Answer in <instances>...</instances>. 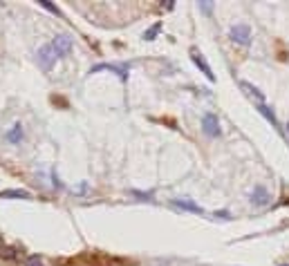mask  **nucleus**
Masks as SVG:
<instances>
[{"label":"nucleus","mask_w":289,"mask_h":266,"mask_svg":"<svg viewBox=\"0 0 289 266\" xmlns=\"http://www.w3.org/2000/svg\"><path fill=\"white\" fill-rule=\"evenodd\" d=\"M97 72H112V74H117L121 83H128L130 63H99V65H94V67H90L88 74H97Z\"/></svg>","instance_id":"1"},{"label":"nucleus","mask_w":289,"mask_h":266,"mask_svg":"<svg viewBox=\"0 0 289 266\" xmlns=\"http://www.w3.org/2000/svg\"><path fill=\"white\" fill-rule=\"evenodd\" d=\"M56 61H59V54L52 47V43L43 45V47L38 49V54H36V63H38V67L43 69V72H49V69L54 67Z\"/></svg>","instance_id":"2"},{"label":"nucleus","mask_w":289,"mask_h":266,"mask_svg":"<svg viewBox=\"0 0 289 266\" xmlns=\"http://www.w3.org/2000/svg\"><path fill=\"white\" fill-rule=\"evenodd\" d=\"M229 38L233 40V43H238V45H242V47H249L251 45V27L247 23H238V25H233V27L229 29Z\"/></svg>","instance_id":"3"},{"label":"nucleus","mask_w":289,"mask_h":266,"mask_svg":"<svg viewBox=\"0 0 289 266\" xmlns=\"http://www.w3.org/2000/svg\"><path fill=\"white\" fill-rule=\"evenodd\" d=\"M202 132H204L209 139H217L220 136V119H217V114H213V112H204L202 114Z\"/></svg>","instance_id":"4"},{"label":"nucleus","mask_w":289,"mask_h":266,"mask_svg":"<svg viewBox=\"0 0 289 266\" xmlns=\"http://www.w3.org/2000/svg\"><path fill=\"white\" fill-rule=\"evenodd\" d=\"M191 61L195 63V67L200 69L202 74H204L206 78L211 83H216V74H213V69H211V65L206 63V58H204V54L200 52V49H195V47H191Z\"/></svg>","instance_id":"5"},{"label":"nucleus","mask_w":289,"mask_h":266,"mask_svg":"<svg viewBox=\"0 0 289 266\" xmlns=\"http://www.w3.org/2000/svg\"><path fill=\"white\" fill-rule=\"evenodd\" d=\"M49 43H52V47L56 49V54H59V58H65V56H70V52H72V47H74L72 38H70V36H65V34H59V36H54V38L49 40Z\"/></svg>","instance_id":"6"},{"label":"nucleus","mask_w":289,"mask_h":266,"mask_svg":"<svg viewBox=\"0 0 289 266\" xmlns=\"http://www.w3.org/2000/svg\"><path fill=\"white\" fill-rule=\"evenodd\" d=\"M173 206H175L177 210H184V213H193V215H204V208H202L200 203H195L193 199H188V197H177V199H173Z\"/></svg>","instance_id":"7"},{"label":"nucleus","mask_w":289,"mask_h":266,"mask_svg":"<svg viewBox=\"0 0 289 266\" xmlns=\"http://www.w3.org/2000/svg\"><path fill=\"white\" fill-rule=\"evenodd\" d=\"M249 201L253 203L255 208H262V206H267V203L271 201V195H269V190L265 188V186H253V190H251V195H249Z\"/></svg>","instance_id":"8"},{"label":"nucleus","mask_w":289,"mask_h":266,"mask_svg":"<svg viewBox=\"0 0 289 266\" xmlns=\"http://www.w3.org/2000/svg\"><path fill=\"white\" fill-rule=\"evenodd\" d=\"M23 139H25V132H23V126H20V123H14V126L5 132V141H9V143H14V145H18Z\"/></svg>","instance_id":"9"},{"label":"nucleus","mask_w":289,"mask_h":266,"mask_svg":"<svg viewBox=\"0 0 289 266\" xmlns=\"http://www.w3.org/2000/svg\"><path fill=\"white\" fill-rule=\"evenodd\" d=\"M255 107H258V112L267 119V123H271V128L280 130V123H278V119H276V114H274V110H271V107H267L265 103H255Z\"/></svg>","instance_id":"10"},{"label":"nucleus","mask_w":289,"mask_h":266,"mask_svg":"<svg viewBox=\"0 0 289 266\" xmlns=\"http://www.w3.org/2000/svg\"><path fill=\"white\" fill-rule=\"evenodd\" d=\"M0 199H32V193L23 188H9V190H0Z\"/></svg>","instance_id":"11"},{"label":"nucleus","mask_w":289,"mask_h":266,"mask_svg":"<svg viewBox=\"0 0 289 266\" xmlns=\"http://www.w3.org/2000/svg\"><path fill=\"white\" fill-rule=\"evenodd\" d=\"M240 87H242V90H247V94H249V97H253L258 103H262V101H265L262 92H260V90H258L255 85H251V83H247V81H240Z\"/></svg>","instance_id":"12"},{"label":"nucleus","mask_w":289,"mask_h":266,"mask_svg":"<svg viewBox=\"0 0 289 266\" xmlns=\"http://www.w3.org/2000/svg\"><path fill=\"white\" fill-rule=\"evenodd\" d=\"M159 32H162V23H155L152 27H148L146 32H144V40H148V43H150V40H155L157 36H159Z\"/></svg>","instance_id":"13"},{"label":"nucleus","mask_w":289,"mask_h":266,"mask_svg":"<svg viewBox=\"0 0 289 266\" xmlns=\"http://www.w3.org/2000/svg\"><path fill=\"white\" fill-rule=\"evenodd\" d=\"M38 5L43 7V9H47L49 14H54V16H61V9L56 5H52V2H49V0H38Z\"/></svg>","instance_id":"14"},{"label":"nucleus","mask_w":289,"mask_h":266,"mask_svg":"<svg viewBox=\"0 0 289 266\" xmlns=\"http://www.w3.org/2000/svg\"><path fill=\"white\" fill-rule=\"evenodd\" d=\"M200 11H202V14H206V16H211V11H213V2H209V0L200 2Z\"/></svg>","instance_id":"15"},{"label":"nucleus","mask_w":289,"mask_h":266,"mask_svg":"<svg viewBox=\"0 0 289 266\" xmlns=\"http://www.w3.org/2000/svg\"><path fill=\"white\" fill-rule=\"evenodd\" d=\"M25 266H43V262H40L38 255H30L27 262H25Z\"/></svg>","instance_id":"16"},{"label":"nucleus","mask_w":289,"mask_h":266,"mask_svg":"<svg viewBox=\"0 0 289 266\" xmlns=\"http://www.w3.org/2000/svg\"><path fill=\"white\" fill-rule=\"evenodd\" d=\"M213 217H216V219H231V215H229V210H216V213H213Z\"/></svg>","instance_id":"17"},{"label":"nucleus","mask_w":289,"mask_h":266,"mask_svg":"<svg viewBox=\"0 0 289 266\" xmlns=\"http://www.w3.org/2000/svg\"><path fill=\"white\" fill-rule=\"evenodd\" d=\"M52 186H54V188H63V184H61V179H59V174L54 172V170H52Z\"/></svg>","instance_id":"18"},{"label":"nucleus","mask_w":289,"mask_h":266,"mask_svg":"<svg viewBox=\"0 0 289 266\" xmlns=\"http://www.w3.org/2000/svg\"><path fill=\"white\" fill-rule=\"evenodd\" d=\"M133 195H135V197H142L144 201H146V199L150 201V197H152V193H139V190H133Z\"/></svg>","instance_id":"19"},{"label":"nucleus","mask_w":289,"mask_h":266,"mask_svg":"<svg viewBox=\"0 0 289 266\" xmlns=\"http://www.w3.org/2000/svg\"><path fill=\"white\" fill-rule=\"evenodd\" d=\"M285 132H287V139H289V123H287V128H285Z\"/></svg>","instance_id":"20"},{"label":"nucleus","mask_w":289,"mask_h":266,"mask_svg":"<svg viewBox=\"0 0 289 266\" xmlns=\"http://www.w3.org/2000/svg\"><path fill=\"white\" fill-rule=\"evenodd\" d=\"M0 246H2V237H0Z\"/></svg>","instance_id":"21"},{"label":"nucleus","mask_w":289,"mask_h":266,"mask_svg":"<svg viewBox=\"0 0 289 266\" xmlns=\"http://www.w3.org/2000/svg\"><path fill=\"white\" fill-rule=\"evenodd\" d=\"M280 266H287V264H280Z\"/></svg>","instance_id":"22"}]
</instances>
